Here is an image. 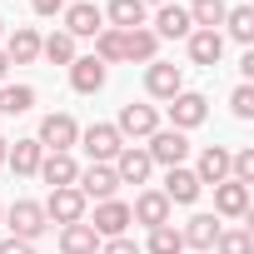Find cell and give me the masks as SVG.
Here are the masks:
<instances>
[{"instance_id":"cell-35","label":"cell","mask_w":254,"mask_h":254,"mask_svg":"<svg viewBox=\"0 0 254 254\" xmlns=\"http://www.w3.org/2000/svg\"><path fill=\"white\" fill-rule=\"evenodd\" d=\"M100 254H140V244L120 234V239H110V244H100Z\"/></svg>"},{"instance_id":"cell-9","label":"cell","mask_w":254,"mask_h":254,"mask_svg":"<svg viewBox=\"0 0 254 254\" xmlns=\"http://www.w3.org/2000/svg\"><path fill=\"white\" fill-rule=\"evenodd\" d=\"M135 219H130V204H120V199H100L95 204V234H105V239H120L125 229H130Z\"/></svg>"},{"instance_id":"cell-34","label":"cell","mask_w":254,"mask_h":254,"mask_svg":"<svg viewBox=\"0 0 254 254\" xmlns=\"http://www.w3.org/2000/svg\"><path fill=\"white\" fill-rule=\"evenodd\" d=\"M229 110H234V120H254V85H239L229 95Z\"/></svg>"},{"instance_id":"cell-4","label":"cell","mask_w":254,"mask_h":254,"mask_svg":"<svg viewBox=\"0 0 254 254\" xmlns=\"http://www.w3.org/2000/svg\"><path fill=\"white\" fill-rule=\"evenodd\" d=\"M204 115H209V100L204 95H194V90H180L175 100H170V130H194V125H204Z\"/></svg>"},{"instance_id":"cell-15","label":"cell","mask_w":254,"mask_h":254,"mask_svg":"<svg viewBox=\"0 0 254 254\" xmlns=\"http://www.w3.org/2000/svg\"><path fill=\"white\" fill-rule=\"evenodd\" d=\"M170 204H194L199 199V180H194V170H185V165H175L170 175H165V190H160Z\"/></svg>"},{"instance_id":"cell-17","label":"cell","mask_w":254,"mask_h":254,"mask_svg":"<svg viewBox=\"0 0 254 254\" xmlns=\"http://www.w3.org/2000/svg\"><path fill=\"white\" fill-rule=\"evenodd\" d=\"M130 219H140V224H150V229H160V224H170V199H165L160 190H145V194L135 199V209H130Z\"/></svg>"},{"instance_id":"cell-5","label":"cell","mask_w":254,"mask_h":254,"mask_svg":"<svg viewBox=\"0 0 254 254\" xmlns=\"http://www.w3.org/2000/svg\"><path fill=\"white\" fill-rule=\"evenodd\" d=\"M115 130H120V140H150L160 130V115H155V105H125Z\"/></svg>"},{"instance_id":"cell-33","label":"cell","mask_w":254,"mask_h":254,"mask_svg":"<svg viewBox=\"0 0 254 254\" xmlns=\"http://www.w3.org/2000/svg\"><path fill=\"white\" fill-rule=\"evenodd\" d=\"M35 105V90L30 85H10V90H0V110H5V115H25Z\"/></svg>"},{"instance_id":"cell-1","label":"cell","mask_w":254,"mask_h":254,"mask_svg":"<svg viewBox=\"0 0 254 254\" xmlns=\"http://www.w3.org/2000/svg\"><path fill=\"white\" fill-rule=\"evenodd\" d=\"M5 224L15 229L10 239H25V244H30V239H40V234L50 229V219H45V204H35V199H15V204L5 209Z\"/></svg>"},{"instance_id":"cell-40","label":"cell","mask_w":254,"mask_h":254,"mask_svg":"<svg viewBox=\"0 0 254 254\" xmlns=\"http://www.w3.org/2000/svg\"><path fill=\"white\" fill-rule=\"evenodd\" d=\"M140 5H170V0H140Z\"/></svg>"},{"instance_id":"cell-26","label":"cell","mask_w":254,"mask_h":254,"mask_svg":"<svg viewBox=\"0 0 254 254\" xmlns=\"http://www.w3.org/2000/svg\"><path fill=\"white\" fill-rule=\"evenodd\" d=\"M120 35H125V60H145V65L155 60V50H160L155 30H145V25H140V30H120Z\"/></svg>"},{"instance_id":"cell-43","label":"cell","mask_w":254,"mask_h":254,"mask_svg":"<svg viewBox=\"0 0 254 254\" xmlns=\"http://www.w3.org/2000/svg\"><path fill=\"white\" fill-rule=\"evenodd\" d=\"M65 5H75V0H65Z\"/></svg>"},{"instance_id":"cell-12","label":"cell","mask_w":254,"mask_h":254,"mask_svg":"<svg viewBox=\"0 0 254 254\" xmlns=\"http://www.w3.org/2000/svg\"><path fill=\"white\" fill-rule=\"evenodd\" d=\"M75 190H80L85 199H115L120 180H115V170H110V165H90V170H80Z\"/></svg>"},{"instance_id":"cell-16","label":"cell","mask_w":254,"mask_h":254,"mask_svg":"<svg viewBox=\"0 0 254 254\" xmlns=\"http://www.w3.org/2000/svg\"><path fill=\"white\" fill-rule=\"evenodd\" d=\"M190 10H180V5H160V15H155V40H190Z\"/></svg>"},{"instance_id":"cell-10","label":"cell","mask_w":254,"mask_h":254,"mask_svg":"<svg viewBox=\"0 0 254 254\" xmlns=\"http://www.w3.org/2000/svg\"><path fill=\"white\" fill-rule=\"evenodd\" d=\"M145 90H150L155 100H175V95L185 90V75H180V65L150 60V70H145Z\"/></svg>"},{"instance_id":"cell-3","label":"cell","mask_w":254,"mask_h":254,"mask_svg":"<svg viewBox=\"0 0 254 254\" xmlns=\"http://www.w3.org/2000/svg\"><path fill=\"white\" fill-rule=\"evenodd\" d=\"M145 155H150V165H165V170H175V165H185V155H190V140H185L180 130H155V135H150V145H145Z\"/></svg>"},{"instance_id":"cell-36","label":"cell","mask_w":254,"mask_h":254,"mask_svg":"<svg viewBox=\"0 0 254 254\" xmlns=\"http://www.w3.org/2000/svg\"><path fill=\"white\" fill-rule=\"evenodd\" d=\"M30 5H35V15H60L65 0H30Z\"/></svg>"},{"instance_id":"cell-19","label":"cell","mask_w":254,"mask_h":254,"mask_svg":"<svg viewBox=\"0 0 254 254\" xmlns=\"http://www.w3.org/2000/svg\"><path fill=\"white\" fill-rule=\"evenodd\" d=\"M214 209H219V214H229V219L249 214V185H234V180L214 185Z\"/></svg>"},{"instance_id":"cell-37","label":"cell","mask_w":254,"mask_h":254,"mask_svg":"<svg viewBox=\"0 0 254 254\" xmlns=\"http://www.w3.org/2000/svg\"><path fill=\"white\" fill-rule=\"evenodd\" d=\"M0 254H35L25 239H0Z\"/></svg>"},{"instance_id":"cell-11","label":"cell","mask_w":254,"mask_h":254,"mask_svg":"<svg viewBox=\"0 0 254 254\" xmlns=\"http://www.w3.org/2000/svg\"><path fill=\"white\" fill-rule=\"evenodd\" d=\"M110 170H115V180H120V185H145L155 165H150V155H145V150L125 145V150L115 155V165H110Z\"/></svg>"},{"instance_id":"cell-8","label":"cell","mask_w":254,"mask_h":254,"mask_svg":"<svg viewBox=\"0 0 254 254\" xmlns=\"http://www.w3.org/2000/svg\"><path fill=\"white\" fill-rule=\"evenodd\" d=\"M45 219H55L60 229L65 224H80L85 219V194L70 185V190H50V199H45Z\"/></svg>"},{"instance_id":"cell-25","label":"cell","mask_w":254,"mask_h":254,"mask_svg":"<svg viewBox=\"0 0 254 254\" xmlns=\"http://www.w3.org/2000/svg\"><path fill=\"white\" fill-rule=\"evenodd\" d=\"M40 160H45V150H40L35 140H15V145L5 150V165H10L15 175H35V170H40Z\"/></svg>"},{"instance_id":"cell-27","label":"cell","mask_w":254,"mask_h":254,"mask_svg":"<svg viewBox=\"0 0 254 254\" xmlns=\"http://www.w3.org/2000/svg\"><path fill=\"white\" fill-rule=\"evenodd\" d=\"M224 15H229V5H224V0H194V5H190V25H199V30L224 25Z\"/></svg>"},{"instance_id":"cell-2","label":"cell","mask_w":254,"mask_h":254,"mask_svg":"<svg viewBox=\"0 0 254 254\" xmlns=\"http://www.w3.org/2000/svg\"><path fill=\"white\" fill-rule=\"evenodd\" d=\"M75 140H80V125L70 120V115H45L40 120V150H50V155H70L75 150Z\"/></svg>"},{"instance_id":"cell-38","label":"cell","mask_w":254,"mask_h":254,"mask_svg":"<svg viewBox=\"0 0 254 254\" xmlns=\"http://www.w3.org/2000/svg\"><path fill=\"white\" fill-rule=\"evenodd\" d=\"M5 150H10V145H5V135H0V165H5Z\"/></svg>"},{"instance_id":"cell-18","label":"cell","mask_w":254,"mask_h":254,"mask_svg":"<svg viewBox=\"0 0 254 254\" xmlns=\"http://www.w3.org/2000/svg\"><path fill=\"white\" fill-rule=\"evenodd\" d=\"M194 180H199V185H224V180H229V150H224V145H209V150L199 155Z\"/></svg>"},{"instance_id":"cell-13","label":"cell","mask_w":254,"mask_h":254,"mask_svg":"<svg viewBox=\"0 0 254 254\" xmlns=\"http://www.w3.org/2000/svg\"><path fill=\"white\" fill-rule=\"evenodd\" d=\"M190 60L204 65V70H214L224 60V35L219 30H190Z\"/></svg>"},{"instance_id":"cell-28","label":"cell","mask_w":254,"mask_h":254,"mask_svg":"<svg viewBox=\"0 0 254 254\" xmlns=\"http://www.w3.org/2000/svg\"><path fill=\"white\" fill-rule=\"evenodd\" d=\"M40 55H45L50 65H70V60H75V40H70L65 30H55V35L40 40Z\"/></svg>"},{"instance_id":"cell-32","label":"cell","mask_w":254,"mask_h":254,"mask_svg":"<svg viewBox=\"0 0 254 254\" xmlns=\"http://www.w3.org/2000/svg\"><path fill=\"white\" fill-rule=\"evenodd\" d=\"M214 249H219V254H254V234H249V229H219Z\"/></svg>"},{"instance_id":"cell-39","label":"cell","mask_w":254,"mask_h":254,"mask_svg":"<svg viewBox=\"0 0 254 254\" xmlns=\"http://www.w3.org/2000/svg\"><path fill=\"white\" fill-rule=\"evenodd\" d=\"M5 70H10V60H5V50H0V75H5Z\"/></svg>"},{"instance_id":"cell-20","label":"cell","mask_w":254,"mask_h":254,"mask_svg":"<svg viewBox=\"0 0 254 254\" xmlns=\"http://www.w3.org/2000/svg\"><path fill=\"white\" fill-rule=\"evenodd\" d=\"M35 55H40V35H35L30 25H15V35L5 40V60H10V65H30Z\"/></svg>"},{"instance_id":"cell-21","label":"cell","mask_w":254,"mask_h":254,"mask_svg":"<svg viewBox=\"0 0 254 254\" xmlns=\"http://www.w3.org/2000/svg\"><path fill=\"white\" fill-rule=\"evenodd\" d=\"M70 85H75L80 95H95V90L105 85V65H100L95 55H85V60H70Z\"/></svg>"},{"instance_id":"cell-41","label":"cell","mask_w":254,"mask_h":254,"mask_svg":"<svg viewBox=\"0 0 254 254\" xmlns=\"http://www.w3.org/2000/svg\"><path fill=\"white\" fill-rule=\"evenodd\" d=\"M0 219H5V204H0Z\"/></svg>"},{"instance_id":"cell-42","label":"cell","mask_w":254,"mask_h":254,"mask_svg":"<svg viewBox=\"0 0 254 254\" xmlns=\"http://www.w3.org/2000/svg\"><path fill=\"white\" fill-rule=\"evenodd\" d=\"M0 35H5V20H0Z\"/></svg>"},{"instance_id":"cell-22","label":"cell","mask_w":254,"mask_h":254,"mask_svg":"<svg viewBox=\"0 0 254 254\" xmlns=\"http://www.w3.org/2000/svg\"><path fill=\"white\" fill-rule=\"evenodd\" d=\"M180 239H185L190 249H214V239H219V219H214V214H194V219L180 229Z\"/></svg>"},{"instance_id":"cell-29","label":"cell","mask_w":254,"mask_h":254,"mask_svg":"<svg viewBox=\"0 0 254 254\" xmlns=\"http://www.w3.org/2000/svg\"><path fill=\"white\" fill-rule=\"evenodd\" d=\"M95 60H100V65L125 60V35H120V30H100V35H95Z\"/></svg>"},{"instance_id":"cell-30","label":"cell","mask_w":254,"mask_h":254,"mask_svg":"<svg viewBox=\"0 0 254 254\" xmlns=\"http://www.w3.org/2000/svg\"><path fill=\"white\" fill-rule=\"evenodd\" d=\"M224 25H229V35H234L239 45H249V40H254V10H249V5H234V10L224 15Z\"/></svg>"},{"instance_id":"cell-24","label":"cell","mask_w":254,"mask_h":254,"mask_svg":"<svg viewBox=\"0 0 254 254\" xmlns=\"http://www.w3.org/2000/svg\"><path fill=\"white\" fill-rule=\"evenodd\" d=\"M105 20H110V30H140L145 25V5L140 0H110Z\"/></svg>"},{"instance_id":"cell-14","label":"cell","mask_w":254,"mask_h":254,"mask_svg":"<svg viewBox=\"0 0 254 254\" xmlns=\"http://www.w3.org/2000/svg\"><path fill=\"white\" fill-rule=\"evenodd\" d=\"M35 175H40V180H45V185H50V190H70V185H75V180H80V165H75V160H70V155H45V160H40V170H35Z\"/></svg>"},{"instance_id":"cell-31","label":"cell","mask_w":254,"mask_h":254,"mask_svg":"<svg viewBox=\"0 0 254 254\" xmlns=\"http://www.w3.org/2000/svg\"><path fill=\"white\" fill-rule=\"evenodd\" d=\"M150 254H185V239H180V229H175V224H160V229H150Z\"/></svg>"},{"instance_id":"cell-7","label":"cell","mask_w":254,"mask_h":254,"mask_svg":"<svg viewBox=\"0 0 254 254\" xmlns=\"http://www.w3.org/2000/svg\"><path fill=\"white\" fill-rule=\"evenodd\" d=\"M105 30V10L100 5H90V0H75V5H65V35L70 40H80V35H100Z\"/></svg>"},{"instance_id":"cell-6","label":"cell","mask_w":254,"mask_h":254,"mask_svg":"<svg viewBox=\"0 0 254 254\" xmlns=\"http://www.w3.org/2000/svg\"><path fill=\"white\" fill-rule=\"evenodd\" d=\"M80 145H85V155H90L95 165H110V160L125 150V140H120L115 125H90V130L80 135Z\"/></svg>"},{"instance_id":"cell-23","label":"cell","mask_w":254,"mask_h":254,"mask_svg":"<svg viewBox=\"0 0 254 254\" xmlns=\"http://www.w3.org/2000/svg\"><path fill=\"white\" fill-rule=\"evenodd\" d=\"M95 249H100V234H95L85 219L60 229V254H95Z\"/></svg>"}]
</instances>
